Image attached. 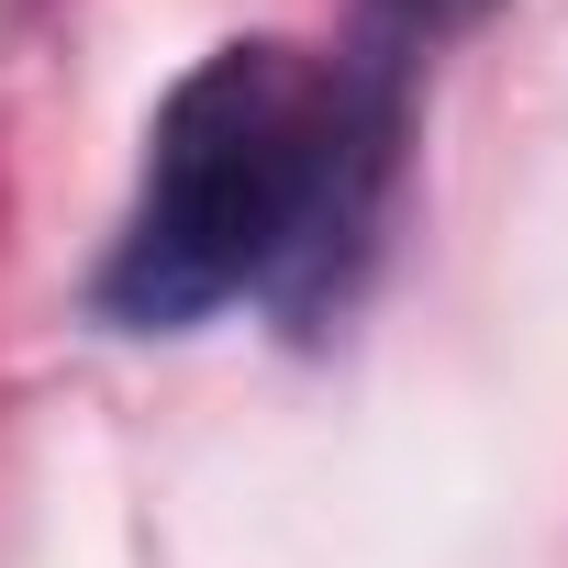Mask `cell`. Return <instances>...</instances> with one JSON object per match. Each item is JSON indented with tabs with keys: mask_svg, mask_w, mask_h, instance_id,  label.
I'll use <instances>...</instances> for the list:
<instances>
[{
	"mask_svg": "<svg viewBox=\"0 0 568 568\" xmlns=\"http://www.w3.org/2000/svg\"><path fill=\"white\" fill-rule=\"evenodd\" d=\"M501 0H368V34L379 45H402V57H424L435 34H468V23H490Z\"/></svg>",
	"mask_w": 568,
	"mask_h": 568,
	"instance_id": "2",
	"label": "cell"
},
{
	"mask_svg": "<svg viewBox=\"0 0 568 568\" xmlns=\"http://www.w3.org/2000/svg\"><path fill=\"white\" fill-rule=\"evenodd\" d=\"M324 145H335V57H302L278 34L212 45L145 134V190L101 267V313L134 335H179L234 291L278 302L324 212Z\"/></svg>",
	"mask_w": 568,
	"mask_h": 568,
	"instance_id": "1",
	"label": "cell"
}]
</instances>
